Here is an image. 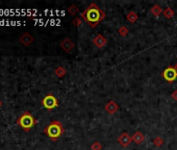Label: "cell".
I'll return each mask as SVG.
<instances>
[{
	"label": "cell",
	"instance_id": "ffe728a7",
	"mask_svg": "<svg viewBox=\"0 0 177 150\" xmlns=\"http://www.w3.org/2000/svg\"><path fill=\"white\" fill-rule=\"evenodd\" d=\"M102 148H103V146H102V144L98 141L94 142V143L91 145V150H102Z\"/></svg>",
	"mask_w": 177,
	"mask_h": 150
},
{
	"label": "cell",
	"instance_id": "ac0fdd59",
	"mask_svg": "<svg viewBox=\"0 0 177 150\" xmlns=\"http://www.w3.org/2000/svg\"><path fill=\"white\" fill-rule=\"evenodd\" d=\"M79 12V9L77 6H75V4H72V6H69L68 9V13L71 15V16H76V14Z\"/></svg>",
	"mask_w": 177,
	"mask_h": 150
},
{
	"label": "cell",
	"instance_id": "8fae6325",
	"mask_svg": "<svg viewBox=\"0 0 177 150\" xmlns=\"http://www.w3.org/2000/svg\"><path fill=\"white\" fill-rule=\"evenodd\" d=\"M20 42H21L23 45L24 46H26V47H28V46H30L32 44L33 42V37L30 33H28V32H25V33H23V35L20 37Z\"/></svg>",
	"mask_w": 177,
	"mask_h": 150
},
{
	"label": "cell",
	"instance_id": "6da1fadb",
	"mask_svg": "<svg viewBox=\"0 0 177 150\" xmlns=\"http://www.w3.org/2000/svg\"><path fill=\"white\" fill-rule=\"evenodd\" d=\"M106 17V14L103 9H101L95 2L91 3L90 6L84 9L80 13V18L84 22L90 25V27L96 28L99 23H101Z\"/></svg>",
	"mask_w": 177,
	"mask_h": 150
},
{
	"label": "cell",
	"instance_id": "7a4b0ae2",
	"mask_svg": "<svg viewBox=\"0 0 177 150\" xmlns=\"http://www.w3.org/2000/svg\"><path fill=\"white\" fill-rule=\"evenodd\" d=\"M44 133L47 134L52 141H56L61 138V136L65 133V129H64V125L61 121L54 120L51 121L44 129Z\"/></svg>",
	"mask_w": 177,
	"mask_h": 150
},
{
	"label": "cell",
	"instance_id": "277c9868",
	"mask_svg": "<svg viewBox=\"0 0 177 150\" xmlns=\"http://www.w3.org/2000/svg\"><path fill=\"white\" fill-rule=\"evenodd\" d=\"M42 104H43V107L48 111H52L53 108L57 107L58 105H60L58 104L57 99H56V97L53 96L52 94H48L47 96H45L44 98H43Z\"/></svg>",
	"mask_w": 177,
	"mask_h": 150
},
{
	"label": "cell",
	"instance_id": "ba28073f",
	"mask_svg": "<svg viewBox=\"0 0 177 150\" xmlns=\"http://www.w3.org/2000/svg\"><path fill=\"white\" fill-rule=\"evenodd\" d=\"M119 104L115 101V100H109L106 104L104 105V111L106 112L109 115H115L118 111H119Z\"/></svg>",
	"mask_w": 177,
	"mask_h": 150
},
{
	"label": "cell",
	"instance_id": "7402d4cb",
	"mask_svg": "<svg viewBox=\"0 0 177 150\" xmlns=\"http://www.w3.org/2000/svg\"><path fill=\"white\" fill-rule=\"evenodd\" d=\"M173 67H174V68H175V70H176V71H177V62H176V64H175V65H174V66H173Z\"/></svg>",
	"mask_w": 177,
	"mask_h": 150
},
{
	"label": "cell",
	"instance_id": "5b68a950",
	"mask_svg": "<svg viewBox=\"0 0 177 150\" xmlns=\"http://www.w3.org/2000/svg\"><path fill=\"white\" fill-rule=\"evenodd\" d=\"M163 77L166 81L168 82H173L177 79V71L175 70L173 66H169L168 68L164 70L163 72Z\"/></svg>",
	"mask_w": 177,
	"mask_h": 150
},
{
	"label": "cell",
	"instance_id": "9c48e42d",
	"mask_svg": "<svg viewBox=\"0 0 177 150\" xmlns=\"http://www.w3.org/2000/svg\"><path fill=\"white\" fill-rule=\"evenodd\" d=\"M60 46H61V48L65 51V52L69 53V52H71V51L73 50V48H74V46L75 45H74V42L71 40L70 38H66L61 42Z\"/></svg>",
	"mask_w": 177,
	"mask_h": 150
},
{
	"label": "cell",
	"instance_id": "2e32d148",
	"mask_svg": "<svg viewBox=\"0 0 177 150\" xmlns=\"http://www.w3.org/2000/svg\"><path fill=\"white\" fill-rule=\"evenodd\" d=\"M118 33H119L120 37L125 38L128 33H129V29H128V27H126L125 25H121V26L118 28Z\"/></svg>",
	"mask_w": 177,
	"mask_h": 150
},
{
	"label": "cell",
	"instance_id": "d6986e66",
	"mask_svg": "<svg viewBox=\"0 0 177 150\" xmlns=\"http://www.w3.org/2000/svg\"><path fill=\"white\" fill-rule=\"evenodd\" d=\"M83 20L81 19L80 17H75L72 20V24L74 25V26H76V27L81 26V25H83Z\"/></svg>",
	"mask_w": 177,
	"mask_h": 150
},
{
	"label": "cell",
	"instance_id": "5bb4252c",
	"mask_svg": "<svg viewBox=\"0 0 177 150\" xmlns=\"http://www.w3.org/2000/svg\"><path fill=\"white\" fill-rule=\"evenodd\" d=\"M163 15H164V17H165L166 19H172V18L174 17V15H175V12H174V9H172V7L168 6V7H166V9H164Z\"/></svg>",
	"mask_w": 177,
	"mask_h": 150
},
{
	"label": "cell",
	"instance_id": "3957f363",
	"mask_svg": "<svg viewBox=\"0 0 177 150\" xmlns=\"http://www.w3.org/2000/svg\"><path fill=\"white\" fill-rule=\"evenodd\" d=\"M37 122L38 121L35 120V117L28 112L23 113L22 115L19 117V119L17 120V124L22 129H24L25 131H29L30 129L37 124Z\"/></svg>",
	"mask_w": 177,
	"mask_h": 150
},
{
	"label": "cell",
	"instance_id": "8992f818",
	"mask_svg": "<svg viewBox=\"0 0 177 150\" xmlns=\"http://www.w3.org/2000/svg\"><path fill=\"white\" fill-rule=\"evenodd\" d=\"M117 141H118V143L123 147V148H127V147H129L130 145H131L132 138H131V136H129V133H122L119 137H118Z\"/></svg>",
	"mask_w": 177,
	"mask_h": 150
},
{
	"label": "cell",
	"instance_id": "52a82bcc",
	"mask_svg": "<svg viewBox=\"0 0 177 150\" xmlns=\"http://www.w3.org/2000/svg\"><path fill=\"white\" fill-rule=\"evenodd\" d=\"M92 42H93V44L98 49H102L107 45V42H109V41H107V39L105 38L103 35L99 33V35H97L96 37L92 40Z\"/></svg>",
	"mask_w": 177,
	"mask_h": 150
},
{
	"label": "cell",
	"instance_id": "4fadbf2b",
	"mask_svg": "<svg viewBox=\"0 0 177 150\" xmlns=\"http://www.w3.org/2000/svg\"><path fill=\"white\" fill-rule=\"evenodd\" d=\"M126 20L129 23H131V24H133V23H135L138 20V15L135 13V11H130L127 13L126 15Z\"/></svg>",
	"mask_w": 177,
	"mask_h": 150
},
{
	"label": "cell",
	"instance_id": "9a60e30c",
	"mask_svg": "<svg viewBox=\"0 0 177 150\" xmlns=\"http://www.w3.org/2000/svg\"><path fill=\"white\" fill-rule=\"evenodd\" d=\"M66 73H67V70L64 68L63 66L57 67V68L54 70V74L58 77V78H63V77L66 75Z\"/></svg>",
	"mask_w": 177,
	"mask_h": 150
},
{
	"label": "cell",
	"instance_id": "7c38bea8",
	"mask_svg": "<svg viewBox=\"0 0 177 150\" xmlns=\"http://www.w3.org/2000/svg\"><path fill=\"white\" fill-rule=\"evenodd\" d=\"M163 12H164L163 7L160 6H158V4H154V6H151V9H150V13L156 18H158L160 15H163Z\"/></svg>",
	"mask_w": 177,
	"mask_h": 150
},
{
	"label": "cell",
	"instance_id": "44dd1931",
	"mask_svg": "<svg viewBox=\"0 0 177 150\" xmlns=\"http://www.w3.org/2000/svg\"><path fill=\"white\" fill-rule=\"evenodd\" d=\"M171 98L174 100V101H177V90H174L171 94Z\"/></svg>",
	"mask_w": 177,
	"mask_h": 150
},
{
	"label": "cell",
	"instance_id": "e0dca14e",
	"mask_svg": "<svg viewBox=\"0 0 177 150\" xmlns=\"http://www.w3.org/2000/svg\"><path fill=\"white\" fill-rule=\"evenodd\" d=\"M152 143H153V145H154L155 147H157V148H160V147H161L164 144H165V140H164L163 138H161V137L157 136V137H155V138L153 139Z\"/></svg>",
	"mask_w": 177,
	"mask_h": 150
},
{
	"label": "cell",
	"instance_id": "603a6c76",
	"mask_svg": "<svg viewBox=\"0 0 177 150\" xmlns=\"http://www.w3.org/2000/svg\"><path fill=\"white\" fill-rule=\"evenodd\" d=\"M1 105H2V102H1V101H0V107H1Z\"/></svg>",
	"mask_w": 177,
	"mask_h": 150
},
{
	"label": "cell",
	"instance_id": "30bf717a",
	"mask_svg": "<svg viewBox=\"0 0 177 150\" xmlns=\"http://www.w3.org/2000/svg\"><path fill=\"white\" fill-rule=\"evenodd\" d=\"M131 138H132V142H133V143L137 144V145H141L142 143H144V142H145L146 136L142 133V131L137 130V131H135V133L131 136Z\"/></svg>",
	"mask_w": 177,
	"mask_h": 150
}]
</instances>
